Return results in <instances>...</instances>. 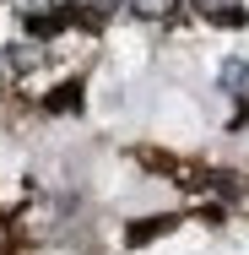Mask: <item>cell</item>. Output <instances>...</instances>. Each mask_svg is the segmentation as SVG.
I'll return each instance as SVG.
<instances>
[{"label": "cell", "mask_w": 249, "mask_h": 255, "mask_svg": "<svg viewBox=\"0 0 249 255\" xmlns=\"http://www.w3.org/2000/svg\"><path fill=\"white\" fill-rule=\"evenodd\" d=\"M222 82H228L233 93H244V87H249V65H244V60H228V65H222Z\"/></svg>", "instance_id": "1"}, {"label": "cell", "mask_w": 249, "mask_h": 255, "mask_svg": "<svg viewBox=\"0 0 249 255\" xmlns=\"http://www.w3.org/2000/svg\"><path fill=\"white\" fill-rule=\"evenodd\" d=\"M200 11H217V16H233V5H228V0H195Z\"/></svg>", "instance_id": "2"}, {"label": "cell", "mask_w": 249, "mask_h": 255, "mask_svg": "<svg viewBox=\"0 0 249 255\" xmlns=\"http://www.w3.org/2000/svg\"><path fill=\"white\" fill-rule=\"evenodd\" d=\"M130 5H136V11H168L173 0H130Z\"/></svg>", "instance_id": "3"}]
</instances>
